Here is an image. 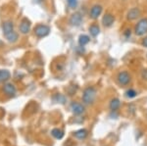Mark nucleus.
I'll use <instances>...</instances> for the list:
<instances>
[{"instance_id":"obj_1","label":"nucleus","mask_w":147,"mask_h":146,"mask_svg":"<svg viewBox=\"0 0 147 146\" xmlns=\"http://www.w3.org/2000/svg\"><path fill=\"white\" fill-rule=\"evenodd\" d=\"M3 32L6 38L10 42H16L18 40V34L14 30V26L12 22H5L3 25Z\"/></svg>"},{"instance_id":"obj_2","label":"nucleus","mask_w":147,"mask_h":146,"mask_svg":"<svg viewBox=\"0 0 147 146\" xmlns=\"http://www.w3.org/2000/svg\"><path fill=\"white\" fill-rule=\"evenodd\" d=\"M96 89L92 86H88L84 89V94H82V102L85 105H92L96 99Z\"/></svg>"},{"instance_id":"obj_3","label":"nucleus","mask_w":147,"mask_h":146,"mask_svg":"<svg viewBox=\"0 0 147 146\" xmlns=\"http://www.w3.org/2000/svg\"><path fill=\"white\" fill-rule=\"evenodd\" d=\"M134 34L137 36H143L147 34V18H142L137 22L134 28Z\"/></svg>"},{"instance_id":"obj_4","label":"nucleus","mask_w":147,"mask_h":146,"mask_svg":"<svg viewBox=\"0 0 147 146\" xmlns=\"http://www.w3.org/2000/svg\"><path fill=\"white\" fill-rule=\"evenodd\" d=\"M130 75L127 72L125 71H123V72H120L117 76V81H118V83L120 85H123V86H125L130 82Z\"/></svg>"},{"instance_id":"obj_5","label":"nucleus","mask_w":147,"mask_h":146,"mask_svg":"<svg viewBox=\"0 0 147 146\" xmlns=\"http://www.w3.org/2000/svg\"><path fill=\"white\" fill-rule=\"evenodd\" d=\"M49 32H50V28L45 25H38L34 29V34L37 37H44L48 35Z\"/></svg>"},{"instance_id":"obj_6","label":"nucleus","mask_w":147,"mask_h":146,"mask_svg":"<svg viewBox=\"0 0 147 146\" xmlns=\"http://www.w3.org/2000/svg\"><path fill=\"white\" fill-rule=\"evenodd\" d=\"M102 12H103V7L99 4H95L91 7L90 12H89V17L92 20H97L101 16Z\"/></svg>"},{"instance_id":"obj_7","label":"nucleus","mask_w":147,"mask_h":146,"mask_svg":"<svg viewBox=\"0 0 147 146\" xmlns=\"http://www.w3.org/2000/svg\"><path fill=\"white\" fill-rule=\"evenodd\" d=\"M140 15H141L140 9L137 8V7H134V8H131L129 12H127V19L129 21H136L140 17Z\"/></svg>"},{"instance_id":"obj_8","label":"nucleus","mask_w":147,"mask_h":146,"mask_svg":"<svg viewBox=\"0 0 147 146\" xmlns=\"http://www.w3.org/2000/svg\"><path fill=\"white\" fill-rule=\"evenodd\" d=\"M115 23V17L110 13H107L102 18V25L105 28H111Z\"/></svg>"},{"instance_id":"obj_9","label":"nucleus","mask_w":147,"mask_h":146,"mask_svg":"<svg viewBox=\"0 0 147 146\" xmlns=\"http://www.w3.org/2000/svg\"><path fill=\"white\" fill-rule=\"evenodd\" d=\"M71 110L75 115H82L84 112V106L80 103L73 102L71 104Z\"/></svg>"},{"instance_id":"obj_10","label":"nucleus","mask_w":147,"mask_h":146,"mask_svg":"<svg viewBox=\"0 0 147 146\" xmlns=\"http://www.w3.org/2000/svg\"><path fill=\"white\" fill-rule=\"evenodd\" d=\"M82 16L80 15V13H75L72 15V17L70 19V24L72 26H75V27H78L82 24Z\"/></svg>"},{"instance_id":"obj_11","label":"nucleus","mask_w":147,"mask_h":146,"mask_svg":"<svg viewBox=\"0 0 147 146\" xmlns=\"http://www.w3.org/2000/svg\"><path fill=\"white\" fill-rule=\"evenodd\" d=\"M30 30V22L27 19L22 21L20 25V32H22L23 34H27Z\"/></svg>"},{"instance_id":"obj_12","label":"nucleus","mask_w":147,"mask_h":146,"mask_svg":"<svg viewBox=\"0 0 147 146\" xmlns=\"http://www.w3.org/2000/svg\"><path fill=\"white\" fill-rule=\"evenodd\" d=\"M4 92H5L7 95L9 96H14L16 94V87L14 86V84L12 83H6L5 85H4Z\"/></svg>"},{"instance_id":"obj_13","label":"nucleus","mask_w":147,"mask_h":146,"mask_svg":"<svg viewBox=\"0 0 147 146\" xmlns=\"http://www.w3.org/2000/svg\"><path fill=\"white\" fill-rule=\"evenodd\" d=\"M121 106V101L118 98H113L110 101V104H109V108H110L111 111H117Z\"/></svg>"},{"instance_id":"obj_14","label":"nucleus","mask_w":147,"mask_h":146,"mask_svg":"<svg viewBox=\"0 0 147 146\" xmlns=\"http://www.w3.org/2000/svg\"><path fill=\"white\" fill-rule=\"evenodd\" d=\"M87 135H88V133H87V131L84 129H79V131H77L74 133L75 137H77L78 139H80V140H82V139H84V138H86Z\"/></svg>"},{"instance_id":"obj_15","label":"nucleus","mask_w":147,"mask_h":146,"mask_svg":"<svg viewBox=\"0 0 147 146\" xmlns=\"http://www.w3.org/2000/svg\"><path fill=\"white\" fill-rule=\"evenodd\" d=\"M88 30H89V34H90L91 36L96 37L97 35L99 34V32H100V28H99L98 25L93 24V25H91L90 27L88 28Z\"/></svg>"},{"instance_id":"obj_16","label":"nucleus","mask_w":147,"mask_h":146,"mask_svg":"<svg viewBox=\"0 0 147 146\" xmlns=\"http://www.w3.org/2000/svg\"><path fill=\"white\" fill-rule=\"evenodd\" d=\"M11 74L9 71L7 70H0V82L6 81L10 79Z\"/></svg>"},{"instance_id":"obj_17","label":"nucleus","mask_w":147,"mask_h":146,"mask_svg":"<svg viewBox=\"0 0 147 146\" xmlns=\"http://www.w3.org/2000/svg\"><path fill=\"white\" fill-rule=\"evenodd\" d=\"M90 41V37L88 35H85V34H82L79 37V44L80 46H85L88 42Z\"/></svg>"},{"instance_id":"obj_18","label":"nucleus","mask_w":147,"mask_h":146,"mask_svg":"<svg viewBox=\"0 0 147 146\" xmlns=\"http://www.w3.org/2000/svg\"><path fill=\"white\" fill-rule=\"evenodd\" d=\"M51 135H53L56 139H62L64 136V133H63V131H61V129H52Z\"/></svg>"},{"instance_id":"obj_19","label":"nucleus","mask_w":147,"mask_h":146,"mask_svg":"<svg viewBox=\"0 0 147 146\" xmlns=\"http://www.w3.org/2000/svg\"><path fill=\"white\" fill-rule=\"evenodd\" d=\"M137 95V92L134 89H129V90L125 91V96H127V98H134L136 97Z\"/></svg>"},{"instance_id":"obj_20","label":"nucleus","mask_w":147,"mask_h":146,"mask_svg":"<svg viewBox=\"0 0 147 146\" xmlns=\"http://www.w3.org/2000/svg\"><path fill=\"white\" fill-rule=\"evenodd\" d=\"M67 3L72 9H75L78 6V0H67Z\"/></svg>"},{"instance_id":"obj_21","label":"nucleus","mask_w":147,"mask_h":146,"mask_svg":"<svg viewBox=\"0 0 147 146\" xmlns=\"http://www.w3.org/2000/svg\"><path fill=\"white\" fill-rule=\"evenodd\" d=\"M141 77L144 81H147V69H144L141 71Z\"/></svg>"},{"instance_id":"obj_22","label":"nucleus","mask_w":147,"mask_h":146,"mask_svg":"<svg viewBox=\"0 0 147 146\" xmlns=\"http://www.w3.org/2000/svg\"><path fill=\"white\" fill-rule=\"evenodd\" d=\"M130 34H131V30H130V29H127L125 30V32H124V35L127 38H129V37L130 36Z\"/></svg>"},{"instance_id":"obj_23","label":"nucleus","mask_w":147,"mask_h":146,"mask_svg":"<svg viewBox=\"0 0 147 146\" xmlns=\"http://www.w3.org/2000/svg\"><path fill=\"white\" fill-rule=\"evenodd\" d=\"M142 46L146 47V48H147V36H145L143 39H142Z\"/></svg>"}]
</instances>
